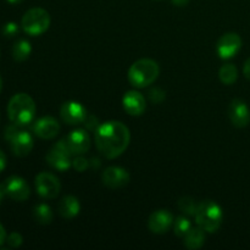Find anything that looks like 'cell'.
I'll use <instances>...</instances> for the list:
<instances>
[{
    "label": "cell",
    "instance_id": "cell-1",
    "mask_svg": "<svg viewBox=\"0 0 250 250\" xmlns=\"http://www.w3.org/2000/svg\"><path fill=\"white\" fill-rule=\"evenodd\" d=\"M131 133L126 125L120 121H107L95 131V144L106 159L119 158L128 146Z\"/></svg>",
    "mask_w": 250,
    "mask_h": 250
},
{
    "label": "cell",
    "instance_id": "cell-2",
    "mask_svg": "<svg viewBox=\"0 0 250 250\" xmlns=\"http://www.w3.org/2000/svg\"><path fill=\"white\" fill-rule=\"evenodd\" d=\"M7 116L17 126H27L36 116L34 100L26 93H17L10 99L7 105Z\"/></svg>",
    "mask_w": 250,
    "mask_h": 250
},
{
    "label": "cell",
    "instance_id": "cell-3",
    "mask_svg": "<svg viewBox=\"0 0 250 250\" xmlns=\"http://www.w3.org/2000/svg\"><path fill=\"white\" fill-rule=\"evenodd\" d=\"M160 75L158 62L151 59H141L136 61L128 70V81L133 87L146 88L155 82Z\"/></svg>",
    "mask_w": 250,
    "mask_h": 250
},
{
    "label": "cell",
    "instance_id": "cell-4",
    "mask_svg": "<svg viewBox=\"0 0 250 250\" xmlns=\"http://www.w3.org/2000/svg\"><path fill=\"white\" fill-rule=\"evenodd\" d=\"M194 217L195 222L200 229H204L205 232L212 233V232L219 231L221 227L224 214H222L221 207L217 203L212 200H204L198 205Z\"/></svg>",
    "mask_w": 250,
    "mask_h": 250
},
{
    "label": "cell",
    "instance_id": "cell-5",
    "mask_svg": "<svg viewBox=\"0 0 250 250\" xmlns=\"http://www.w3.org/2000/svg\"><path fill=\"white\" fill-rule=\"evenodd\" d=\"M22 28L29 36H41L50 26V15L42 7L29 9L22 17Z\"/></svg>",
    "mask_w": 250,
    "mask_h": 250
},
{
    "label": "cell",
    "instance_id": "cell-6",
    "mask_svg": "<svg viewBox=\"0 0 250 250\" xmlns=\"http://www.w3.org/2000/svg\"><path fill=\"white\" fill-rule=\"evenodd\" d=\"M36 189L44 199H54L61 190L60 181L53 173L42 172L36 177Z\"/></svg>",
    "mask_w": 250,
    "mask_h": 250
},
{
    "label": "cell",
    "instance_id": "cell-7",
    "mask_svg": "<svg viewBox=\"0 0 250 250\" xmlns=\"http://www.w3.org/2000/svg\"><path fill=\"white\" fill-rule=\"evenodd\" d=\"M71 156L72 155L68 151L65 142H63V139H61L50 149V151L46 155V161H48L51 167L56 168V170L65 171L72 166Z\"/></svg>",
    "mask_w": 250,
    "mask_h": 250
},
{
    "label": "cell",
    "instance_id": "cell-8",
    "mask_svg": "<svg viewBox=\"0 0 250 250\" xmlns=\"http://www.w3.org/2000/svg\"><path fill=\"white\" fill-rule=\"evenodd\" d=\"M71 155H83L90 148L89 134L84 129H75L63 138Z\"/></svg>",
    "mask_w": 250,
    "mask_h": 250
},
{
    "label": "cell",
    "instance_id": "cell-9",
    "mask_svg": "<svg viewBox=\"0 0 250 250\" xmlns=\"http://www.w3.org/2000/svg\"><path fill=\"white\" fill-rule=\"evenodd\" d=\"M4 188L7 197L16 202H24L31 194L28 183L19 176H11L7 178L4 182Z\"/></svg>",
    "mask_w": 250,
    "mask_h": 250
},
{
    "label": "cell",
    "instance_id": "cell-10",
    "mask_svg": "<svg viewBox=\"0 0 250 250\" xmlns=\"http://www.w3.org/2000/svg\"><path fill=\"white\" fill-rule=\"evenodd\" d=\"M242 39L237 33L229 32V33L224 34L219 39L216 45L217 54L221 59H231L236 56V54L241 50Z\"/></svg>",
    "mask_w": 250,
    "mask_h": 250
},
{
    "label": "cell",
    "instance_id": "cell-11",
    "mask_svg": "<svg viewBox=\"0 0 250 250\" xmlns=\"http://www.w3.org/2000/svg\"><path fill=\"white\" fill-rule=\"evenodd\" d=\"M60 116L65 124L67 125H80L87 119L88 112L82 104L77 102L63 103L60 109Z\"/></svg>",
    "mask_w": 250,
    "mask_h": 250
},
{
    "label": "cell",
    "instance_id": "cell-12",
    "mask_svg": "<svg viewBox=\"0 0 250 250\" xmlns=\"http://www.w3.org/2000/svg\"><path fill=\"white\" fill-rule=\"evenodd\" d=\"M173 215L168 210H158L150 215L148 227L153 233L164 234L173 226Z\"/></svg>",
    "mask_w": 250,
    "mask_h": 250
},
{
    "label": "cell",
    "instance_id": "cell-13",
    "mask_svg": "<svg viewBox=\"0 0 250 250\" xmlns=\"http://www.w3.org/2000/svg\"><path fill=\"white\" fill-rule=\"evenodd\" d=\"M229 116L233 126L238 128L247 127L250 122V110L242 99L232 100L229 106Z\"/></svg>",
    "mask_w": 250,
    "mask_h": 250
},
{
    "label": "cell",
    "instance_id": "cell-14",
    "mask_svg": "<svg viewBox=\"0 0 250 250\" xmlns=\"http://www.w3.org/2000/svg\"><path fill=\"white\" fill-rule=\"evenodd\" d=\"M102 180L104 186L111 189H117L128 185L129 173L119 166H110L103 172Z\"/></svg>",
    "mask_w": 250,
    "mask_h": 250
},
{
    "label": "cell",
    "instance_id": "cell-15",
    "mask_svg": "<svg viewBox=\"0 0 250 250\" xmlns=\"http://www.w3.org/2000/svg\"><path fill=\"white\" fill-rule=\"evenodd\" d=\"M12 153L16 156H26L33 149V138L26 131H17L15 136L10 139Z\"/></svg>",
    "mask_w": 250,
    "mask_h": 250
},
{
    "label": "cell",
    "instance_id": "cell-16",
    "mask_svg": "<svg viewBox=\"0 0 250 250\" xmlns=\"http://www.w3.org/2000/svg\"><path fill=\"white\" fill-rule=\"evenodd\" d=\"M33 131L36 136L42 139H51L58 136L60 132V125L54 117L44 116L36 121L33 126Z\"/></svg>",
    "mask_w": 250,
    "mask_h": 250
},
{
    "label": "cell",
    "instance_id": "cell-17",
    "mask_svg": "<svg viewBox=\"0 0 250 250\" xmlns=\"http://www.w3.org/2000/svg\"><path fill=\"white\" fill-rule=\"evenodd\" d=\"M124 109L131 116H141L146 110V99L137 90H129L124 95L122 99Z\"/></svg>",
    "mask_w": 250,
    "mask_h": 250
},
{
    "label": "cell",
    "instance_id": "cell-18",
    "mask_svg": "<svg viewBox=\"0 0 250 250\" xmlns=\"http://www.w3.org/2000/svg\"><path fill=\"white\" fill-rule=\"evenodd\" d=\"M81 205L80 202L76 197L73 195H67V197L62 198L60 200L58 205V212L60 216H62L63 219H73V217L77 216L80 214Z\"/></svg>",
    "mask_w": 250,
    "mask_h": 250
},
{
    "label": "cell",
    "instance_id": "cell-19",
    "mask_svg": "<svg viewBox=\"0 0 250 250\" xmlns=\"http://www.w3.org/2000/svg\"><path fill=\"white\" fill-rule=\"evenodd\" d=\"M183 241H185L186 248L189 250L200 249L205 242V231L199 226L192 227L190 231L185 236Z\"/></svg>",
    "mask_w": 250,
    "mask_h": 250
},
{
    "label": "cell",
    "instance_id": "cell-20",
    "mask_svg": "<svg viewBox=\"0 0 250 250\" xmlns=\"http://www.w3.org/2000/svg\"><path fill=\"white\" fill-rule=\"evenodd\" d=\"M32 53V46L31 43L26 39H20L16 43L14 44V48H12V58L16 61H24L29 58Z\"/></svg>",
    "mask_w": 250,
    "mask_h": 250
},
{
    "label": "cell",
    "instance_id": "cell-21",
    "mask_svg": "<svg viewBox=\"0 0 250 250\" xmlns=\"http://www.w3.org/2000/svg\"><path fill=\"white\" fill-rule=\"evenodd\" d=\"M33 216L36 221L41 225H49L54 219L51 208L46 204H38L33 210Z\"/></svg>",
    "mask_w": 250,
    "mask_h": 250
},
{
    "label": "cell",
    "instance_id": "cell-22",
    "mask_svg": "<svg viewBox=\"0 0 250 250\" xmlns=\"http://www.w3.org/2000/svg\"><path fill=\"white\" fill-rule=\"evenodd\" d=\"M219 77L220 81H221L224 84L231 85L233 84L234 82L238 78V71H237V67L232 63H226V65L222 66L219 71Z\"/></svg>",
    "mask_w": 250,
    "mask_h": 250
},
{
    "label": "cell",
    "instance_id": "cell-23",
    "mask_svg": "<svg viewBox=\"0 0 250 250\" xmlns=\"http://www.w3.org/2000/svg\"><path fill=\"white\" fill-rule=\"evenodd\" d=\"M198 205L195 200L190 197H182L178 200V209L187 216H194L198 210Z\"/></svg>",
    "mask_w": 250,
    "mask_h": 250
},
{
    "label": "cell",
    "instance_id": "cell-24",
    "mask_svg": "<svg viewBox=\"0 0 250 250\" xmlns=\"http://www.w3.org/2000/svg\"><path fill=\"white\" fill-rule=\"evenodd\" d=\"M192 229V224L189 220L185 216H178L177 219L173 221V231H175L176 236L185 238L186 234L190 231Z\"/></svg>",
    "mask_w": 250,
    "mask_h": 250
},
{
    "label": "cell",
    "instance_id": "cell-25",
    "mask_svg": "<svg viewBox=\"0 0 250 250\" xmlns=\"http://www.w3.org/2000/svg\"><path fill=\"white\" fill-rule=\"evenodd\" d=\"M72 166L75 167V170L80 171V172H83V171L89 166V161H88L87 159L82 158L81 155H77L72 160Z\"/></svg>",
    "mask_w": 250,
    "mask_h": 250
},
{
    "label": "cell",
    "instance_id": "cell-26",
    "mask_svg": "<svg viewBox=\"0 0 250 250\" xmlns=\"http://www.w3.org/2000/svg\"><path fill=\"white\" fill-rule=\"evenodd\" d=\"M6 242L7 244H9V247H11V248H19L22 244V242H23V238H22L21 234L17 233V232H12V233H10L9 237L6 238Z\"/></svg>",
    "mask_w": 250,
    "mask_h": 250
},
{
    "label": "cell",
    "instance_id": "cell-27",
    "mask_svg": "<svg viewBox=\"0 0 250 250\" xmlns=\"http://www.w3.org/2000/svg\"><path fill=\"white\" fill-rule=\"evenodd\" d=\"M149 97H150V100L153 103H161L164 100V98H165V92H163L161 89H159V88H154L153 90H150V93H149Z\"/></svg>",
    "mask_w": 250,
    "mask_h": 250
},
{
    "label": "cell",
    "instance_id": "cell-28",
    "mask_svg": "<svg viewBox=\"0 0 250 250\" xmlns=\"http://www.w3.org/2000/svg\"><path fill=\"white\" fill-rule=\"evenodd\" d=\"M2 32H4L5 36L12 37V36H15L17 32H19V27H17V24L14 23V22H9V23H6L4 26Z\"/></svg>",
    "mask_w": 250,
    "mask_h": 250
},
{
    "label": "cell",
    "instance_id": "cell-29",
    "mask_svg": "<svg viewBox=\"0 0 250 250\" xmlns=\"http://www.w3.org/2000/svg\"><path fill=\"white\" fill-rule=\"evenodd\" d=\"M83 124H84L89 129H95V131H97V128L99 127L98 126V120L95 119L94 116H89V115H88L87 119L84 120V122H83Z\"/></svg>",
    "mask_w": 250,
    "mask_h": 250
},
{
    "label": "cell",
    "instance_id": "cell-30",
    "mask_svg": "<svg viewBox=\"0 0 250 250\" xmlns=\"http://www.w3.org/2000/svg\"><path fill=\"white\" fill-rule=\"evenodd\" d=\"M5 167H6V155L4 151L0 150V173L5 170Z\"/></svg>",
    "mask_w": 250,
    "mask_h": 250
},
{
    "label": "cell",
    "instance_id": "cell-31",
    "mask_svg": "<svg viewBox=\"0 0 250 250\" xmlns=\"http://www.w3.org/2000/svg\"><path fill=\"white\" fill-rule=\"evenodd\" d=\"M243 72H244V76H246V77L250 81V58L246 61V63H244Z\"/></svg>",
    "mask_w": 250,
    "mask_h": 250
},
{
    "label": "cell",
    "instance_id": "cell-32",
    "mask_svg": "<svg viewBox=\"0 0 250 250\" xmlns=\"http://www.w3.org/2000/svg\"><path fill=\"white\" fill-rule=\"evenodd\" d=\"M5 241H6V232H5L4 226L0 224V246H2Z\"/></svg>",
    "mask_w": 250,
    "mask_h": 250
},
{
    "label": "cell",
    "instance_id": "cell-33",
    "mask_svg": "<svg viewBox=\"0 0 250 250\" xmlns=\"http://www.w3.org/2000/svg\"><path fill=\"white\" fill-rule=\"evenodd\" d=\"M172 2L176 5V6L182 7V6H186V5L189 2V0H172Z\"/></svg>",
    "mask_w": 250,
    "mask_h": 250
},
{
    "label": "cell",
    "instance_id": "cell-34",
    "mask_svg": "<svg viewBox=\"0 0 250 250\" xmlns=\"http://www.w3.org/2000/svg\"><path fill=\"white\" fill-rule=\"evenodd\" d=\"M5 195H6V192H5L4 185H0V204H1L2 200H4Z\"/></svg>",
    "mask_w": 250,
    "mask_h": 250
},
{
    "label": "cell",
    "instance_id": "cell-35",
    "mask_svg": "<svg viewBox=\"0 0 250 250\" xmlns=\"http://www.w3.org/2000/svg\"><path fill=\"white\" fill-rule=\"evenodd\" d=\"M9 2H11V4H17V2H21L22 0H7Z\"/></svg>",
    "mask_w": 250,
    "mask_h": 250
},
{
    "label": "cell",
    "instance_id": "cell-36",
    "mask_svg": "<svg viewBox=\"0 0 250 250\" xmlns=\"http://www.w3.org/2000/svg\"><path fill=\"white\" fill-rule=\"evenodd\" d=\"M2 89V80H1V76H0V92Z\"/></svg>",
    "mask_w": 250,
    "mask_h": 250
}]
</instances>
